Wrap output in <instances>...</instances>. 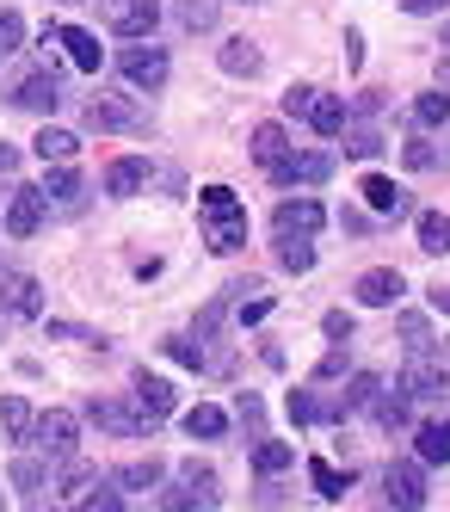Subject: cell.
I'll use <instances>...</instances> for the list:
<instances>
[{"instance_id":"cell-1","label":"cell","mask_w":450,"mask_h":512,"mask_svg":"<svg viewBox=\"0 0 450 512\" xmlns=\"http://www.w3.org/2000/svg\"><path fill=\"white\" fill-rule=\"evenodd\" d=\"M198 216H204V247L210 253H241L247 247V210H241V198L229 186H204Z\"/></svg>"},{"instance_id":"cell-2","label":"cell","mask_w":450,"mask_h":512,"mask_svg":"<svg viewBox=\"0 0 450 512\" xmlns=\"http://www.w3.org/2000/svg\"><path fill=\"white\" fill-rule=\"evenodd\" d=\"M87 420L105 426V432H118V438H148V432L161 426L155 414H142L136 395H130V401H118V395H93V401H87Z\"/></svg>"},{"instance_id":"cell-3","label":"cell","mask_w":450,"mask_h":512,"mask_svg":"<svg viewBox=\"0 0 450 512\" xmlns=\"http://www.w3.org/2000/svg\"><path fill=\"white\" fill-rule=\"evenodd\" d=\"M118 68H124V81H130V87H142V93H161V87H167V75H173V62H167V50H161L155 38L124 44V50H118Z\"/></svg>"},{"instance_id":"cell-4","label":"cell","mask_w":450,"mask_h":512,"mask_svg":"<svg viewBox=\"0 0 450 512\" xmlns=\"http://www.w3.org/2000/svg\"><path fill=\"white\" fill-rule=\"evenodd\" d=\"M25 445H37L44 457L68 463V457H74V445H81V414H68V408H50V414H37V420H31V438H25Z\"/></svg>"},{"instance_id":"cell-5","label":"cell","mask_w":450,"mask_h":512,"mask_svg":"<svg viewBox=\"0 0 450 512\" xmlns=\"http://www.w3.org/2000/svg\"><path fill=\"white\" fill-rule=\"evenodd\" d=\"M81 124L87 130H142L148 124V112H142V105L136 99H118V93H93L87 105H81Z\"/></svg>"},{"instance_id":"cell-6","label":"cell","mask_w":450,"mask_h":512,"mask_svg":"<svg viewBox=\"0 0 450 512\" xmlns=\"http://www.w3.org/2000/svg\"><path fill=\"white\" fill-rule=\"evenodd\" d=\"M383 488H389V506H395V512H420V506L432 500L426 469H420L414 457H395V463L383 469Z\"/></svg>"},{"instance_id":"cell-7","label":"cell","mask_w":450,"mask_h":512,"mask_svg":"<svg viewBox=\"0 0 450 512\" xmlns=\"http://www.w3.org/2000/svg\"><path fill=\"white\" fill-rule=\"evenodd\" d=\"M105 25L118 31L124 44L155 38V25H161V0H105Z\"/></svg>"},{"instance_id":"cell-8","label":"cell","mask_w":450,"mask_h":512,"mask_svg":"<svg viewBox=\"0 0 450 512\" xmlns=\"http://www.w3.org/2000/svg\"><path fill=\"white\" fill-rule=\"evenodd\" d=\"M0 315L37 321V315H44V284H37L31 272H0Z\"/></svg>"},{"instance_id":"cell-9","label":"cell","mask_w":450,"mask_h":512,"mask_svg":"<svg viewBox=\"0 0 450 512\" xmlns=\"http://www.w3.org/2000/svg\"><path fill=\"white\" fill-rule=\"evenodd\" d=\"M395 389H401L407 401H450V371H444V364H432V352H426V358H414V364L401 371Z\"/></svg>"},{"instance_id":"cell-10","label":"cell","mask_w":450,"mask_h":512,"mask_svg":"<svg viewBox=\"0 0 450 512\" xmlns=\"http://www.w3.org/2000/svg\"><path fill=\"white\" fill-rule=\"evenodd\" d=\"M44 210H50V198L37 192V186H19L13 198H7V216H0V223H7V235L13 241H31L37 229H44Z\"/></svg>"},{"instance_id":"cell-11","label":"cell","mask_w":450,"mask_h":512,"mask_svg":"<svg viewBox=\"0 0 450 512\" xmlns=\"http://www.w3.org/2000/svg\"><path fill=\"white\" fill-rule=\"evenodd\" d=\"M333 173V155L327 149H309V155H284L278 167H272V179H278V186H321V179Z\"/></svg>"},{"instance_id":"cell-12","label":"cell","mask_w":450,"mask_h":512,"mask_svg":"<svg viewBox=\"0 0 450 512\" xmlns=\"http://www.w3.org/2000/svg\"><path fill=\"white\" fill-rule=\"evenodd\" d=\"M407 297V278L395 272V266H370L364 278H358V303L364 309H395Z\"/></svg>"},{"instance_id":"cell-13","label":"cell","mask_w":450,"mask_h":512,"mask_svg":"<svg viewBox=\"0 0 450 512\" xmlns=\"http://www.w3.org/2000/svg\"><path fill=\"white\" fill-rule=\"evenodd\" d=\"M13 105H19V112L50 118L56 105H62V75H50V68H44V75H25V81L13 87Z\"/></svg>"},{"instance_id":"cell-14","label":"cell","mask_w":450,"mask_h":512,"mask_svg":"<svg viewBox=\"0 0 450 512\" xmlns=\"http://www.w3.org/2000/svg\"><path fill=\"white\" fill-rule=\"evenodd\" d=\"M327 223V210L315 204V198H284L278 210H272V235H315Z\"/></svg>"},{"instance_id":"cell-15","label":"cell","mask_w":450,"mask_h":512,"mask_svg":"<svg viewBox=\"0 0 450 512\" xmlns=\"http://www.w3.org/2000/svg\"><path fill=\"white\" fill-rule=\"evenodd\" d=\"M358 198H364L370 210H377V216H407V210H414V198H407V192L395 186V179H383V173H364Z\"/></svg>"},{"instance_id":"cell-16","label":"cell","mask_w":450,"mask_h":512,"mask_svg":"<svg viewBox=\"0 0 450 512\" xmlns=\"http://www.w3.org/2000/svg\"><path fill=\"white\" fill-rule=\"evenodd\" d=\"M56 44L68 50V62L81 68V75H93V68L105 62V50H99V38H93L87 25H56Z\"/></svg>"},{"instance_id":"cell-17","label":"cell","mask_w":450,"mask_h":512,"mask_svg":"<svg viewBox=\"0 0 450 512\" xmlns=\"http://www.w3.org/2000/svg\"><path fill=\"white\" fill-rule=\"evenodd\" d=\"M37 192H44V198H56L62 210H81V192H87V179L74 173L68 161H56V167L44 173V186H37Z\"/></svg>"},{"instance_id":"cell-18","label":"cell","mask_w":450,"mask_h":512,"mask_svg":"<svg viewBox=\"0 0 450 512\" xmlns=\"http://www.w3.org/2000/svg\"><path fill=\"white\" fill-rule=\"evenodd\" d=\"M216 62H222V75H235V81H253L259 68H266V56H259V44H253V38H229Z\"/></svg>"},{"instance_id":"cell-19","label":"cell","mask_w":450,"mask_h":512,"mask_svg":"<svg viewBox=\"0 0 450 512\" xmlns=\"http://www.w3.org/2000/svg\"><path fill=\"white\" fill-rule=\"evenodd\" d=\"M142 186H148V161H142V155H124V161L105 167V192H111V198H136Z\"/></svg>"},{"instance_id":"cell-20","label":"cell","mask_w":450,"mask_h":512,"mask_svg":"<svg viewBox=\"0 0 450 512\" xmlns=\"http://www.w3.org/2000/svg\"><path fill=\"white\" fill-rule=\"evenodd\" d=\"M136 401H142V414L167 420V414L179 408V389H173L167 377H148V371H136Z\"/></svg>"},{"instance_id":"cell-21","label":"cell","mask_w":450,"mask_h":512,"mask_svg":"<svg viewBox=\"0 0 450 512\" xmlns=\"http://www.w3.org/2000/svg\"><path fill=\"white\" fill-rule=\"evenodd\" d=\"M118 488H130V494H155L161 482H167V463L161 457H142V463H124L118 475H111Z\"/></svg>"},{"instance_id":"cell-22","label":"cell","mask_w":450,"mask_h":512,"mask_svg":"<svg viewBox=\"0 0 450 512\" xmlns=\"http://www.w3.org/2000/svg\"><path fill=\"white\" fill-rule=\"evenodd\" d=\"M31 401L25 395H0V438H7V445H25L31 438Z\"/></svg>"},{"instance_id":"cell-23","label":"cell","mask_w":450,"mask_h":512,"mask_svg":"<svg viewBox=\"0 0 450 512\" xmlns=\"http://www.w3.org/2000/svg\"><path fill=\"white\" fill-rule=\"evenodd\" d=\"M377 395H383V377H377V371H358V377L346 383V395L333 401V408H340V420H346V414H364V408H377Z\"/></svg>"},{"instance_id":"cell-24","label":"cell","mask_w":450,"mask_h":512,"mask_svg":"<svg viewBox=\"0 0 450 512\" xmlns=\"http://www.w3.org/2000/svg\"><path fill=\"white\" fill-rule=\"evenodd\" d=\"M247 155H253L259 167L272 173V167L290 155V136H284V124H259V130H253V149H247Z\"/></svg>"},{"instance_id":"cell-25","label":"cell","mask_w":450,"mask_h":512,"mask_svg":"<svg viewBox=\"0 0 450 512\" xmlns=\"http://www.w3.org/2000/svg\"><path fill=\"white\" fill-rule=\"evenodd\" d=\"M290 463H296V445H278V438H266V432L253 438V469L266 475V482H272V475H284Z\"/></svg>"},{"instance_id":"cell-26","label":"cell","mask_w":450,"mask_h":512,"mask_svg":"<svg viewBox=\"0 0 450 512\" xmlns=\"http://www.w3.org/2000/svg\"><path fill=\"white\" fill-rule=\"evenodd\" d=\"M414 451H420V463H450V420L414 426Z\"/></svg>"},{"instance_id":"cell-27","label":"cell","mask_w":450,"mask_h":512,"mask_svg":"<svg viewBox=\"0 0 450 512\" xmlns=\"http://www.w3.org/2000/svg\"><path fill=\"white\" fill-rule=\"evenodd\" d=\"M309 124H315V136H346V124H352L346 99H333V93H315V112H309Z\"/></svg>"},{"instance_id":"cell-28","label":"cell","mask_w":450,"mask_h":512,"mask_svg":"<svg viewBox=\"0 0 450 512\" xmlns=\"http://www.w3.org/2000/svg\"><path fill=\"white\" fill-rule=\"evenodd\" d=\"M179 426L192 432V438H222V432H229V414H222L216 401H198V408H185V414H179Z\"/></svg>"},{"instance_id":"cell-29","label":"cell","mask_w":450,"mask_h":512,"mask_svg":"<svg viewBox=\"0 0 450 512\" xmlns=\"http://www.w3.org/2000/svg\"><path fill=\"white\" fill-rule=\"evenodd\" d=\"M309 482H315V494H321V500H346L352 469H333L327 457H309Z\"/></svg>"},{"instance_id":"cell-30","label":"cell","mask_w":450,"mask_h":512,"mask_svg":"<svg viewBox=\"0 0 450 512\" xmlns=\"http://www.w3.org/2000/svg\"><path fill=\"white\" fill-rule=\"evenodd\" d=\"M31 149H37V161H44V167H56V161H74V149H81V142H74V130H50V124H44Z\"/></svg>"},{"instance_id":"cell-31","label":"cell","mask_w":450,"mask_h":512,"mask_svg":"<svg viewBox=\"0 0 450 512\" xmlns=\"http://www.w3.org/2000/svg\"><path fill=\"white\" fill-rule=\"evenodd\" d=\"M161 506L167 512H216V494H198L192 482H179V475H173V488H161Z\"/></svg>"},{"instance_id":"cell-32","label":"cell","mask_w":450,"mask_h":512,"mask_svg":"<svg viewBox=\"0 0 450 512\" xmlns=\"http://www.w3.org/2000/svg\"><path fill=\"white\" fill-rule=\"evenodd\" d=\"M284 408H290V420H296V426H315V420H340V408H333V401H315V389H296V395L284 401Z\"/></svg>"},{"instance_id":"cell-33","label":"cell","mask_w":450,"mask_h":512,"mask_svg":"<svg viewBox=\"0 0 450 512\" xmlns=\"http://www.w3.org/2000/svg\"><path fill=\"white\" fill-rule=\"evenodd\" d=\"M278 266H284V272H315L309 235H278Z\"/></svg>"},{"instance_id":"cell-34","label":"cell","mask_w":450,"mask_h":512,"mask_svg":"<svg viewBox=\"0 0 450 512\" xmlns=\"http://www.w3.org/2000/svg\"><path fill=\"white\" fill-rule=\"evenodd\" d=\"M420 253H450V216L444 210H420Z\"/></svg>"},{"instance_id":"cell-35","label":"cell","mask_w":450,"mask_h":512,"mask_svg":"<svg viewBox=\"0 0 450 512\" xmlns=\"http://www.w3.org/2000/svg\"><path fill=\"white\" fill-rule=\"evenodd\" d=\"M414 124H420V130L450 124V99H444V87H432V93H420V99H414Z\"/></svg>"},{"instance_id":"cell-36","label":"cell","mask_w":450,"mask_h":512,"mask_svg":"<svg viewBox=\"0 0 450 512\" xmlns=\"http://www.w3.org/2000/svg\"><path fill=\"white\" fill-rule=\"evenodd\" d=\"M346 155H352V161H377V155H383V136L352 118V124H346Z\"/></svg>"},{"instance_id":"cell-37","label":"cell","mask_w":450,"mask_h":512,"mask_svg":"<svg viewBox=\"0 0 450 512\" xmlns=\"http://www.w3.org/2000/svg\"><path fill=\"white\" fill-rule=\"evenodd\" d=\"M370 414H377V426H389V432H401L407 420H414V401H407V395L395 389V395H377V408H370Z\"/></svg>"},{"instance_id":"cell-38","label":"cell","mask_w":450,"mask_h":512,"mask_svg":"<svg viewBox=\"0 0 450 512\" xmlns=\"http://www.w3.org/2000/svg\"><path fill=\"white\" fill-rule=\"evenodd\" d=\"M93 482H99V469H93V463H81V457H68V463H62V482H56V494H74V500H81Z\"/></svg>"},{"instance_id":"cell-39","label":"cell","mask_w":450,"mask_h":512,"mask_svg":"<svg viewBox=\"0 0 450 512\" xmlns=\"http://www.w3.org/2000/svg\"><path fill=\"white\" fill-rule=\"evenodd\" d=\"M74 512H124V494H118V482H93L81 500H74Z\"/></svg>"},{"instance_id":"cell-40","label":"cell","mask_w":450,"mask_h":512,"mask_svg":"<svg viewBox=\"0 0 450 512\" xmlns=\"http://www.w3.org/2000/svg\"><path fill=\"white\" fill-rule=\"evenodd\" d=\"M395 327H401V340H407V352H414V358H426V352L438 346V340H432V321H426V315H401Z\"/></svg>"},{"instance_id":"cell-41","label":"cell","mask_w":450,"mask_h":512,"mask_svg":"<svg viewBox=\"0 0 450 512\" xmlns=\"http://www.w3.org/2000/svg\"><path fill=\"white\" fill-rule=\"evenodd\" d=\"M179 25L185 31H216V0H179Z\"/></svg>"},{"instance_id":"cell-42","label":"cell","mask_w":450,"mask_h":512,"mask_svg":"<svg viewBox=\"0 0 450 512\" xmlns=\"http://www.w3.org/2000/svg\"><path fill=\"white\" fill-rule=\"evenodd\" d=\"M401 161L414 167V173H432V167H438V149H432L426 136H407V142H401Z\"/></svg>"},{"instance_id":"cell-43","label":"cell","mask_w":450,"mask_h":512,"mask_svg":"<svg viewBox=\"0 0 450 512\" xmlns=\"http://www.w3.org/2000/svg\"><path fill=\"white\" fill-rule=\"evenodd\" d=\"M44 482H50V469L37 463V457H19V463H13V488H19V494H37Z\"/></svg>"},{"instance_id":"cell-44","label":"cell","mask_w":450,"mask_h":512,"mask_svg":"<svg viewBox=\"0 0 450 512\" xmlns=\"http://www.w3.org/2000/svg\"><path fill=\"white\" fill-rule=\"evenodd\" d=\"M19 44H25V19L13 7H0V56H13Z\"/></svg>"},{"instance_id":"cell-45","label":"cell","mask_w":450,"mask_h":512,"mask_svg":"<svg viewBox=\"0 0 450 512\" xmlns=\"http://www.w3.org/2000/svg\"><path fill=\"white\" fill-rule=\"evenodd\" d=\"M179 482H192L198 494H216V488H222L216 469H204V463H179ZM216 500H222V494H216Z\"/></svg>"},{"instance_id":"cell-46","label":"cell","mask_w":450,"mask_h":512,"mask_svg":"<svg viewBox=\"0 0 450 512\" xmlns=\"http://www.w3.org/2000/svg\"><path fill=\"white\" fill-rule=\"evenodd\" d=\"M278 105H284V118H309L315 112V87H290Z\"/></svg>"},{"instance_id":"cell-47","label":"cell","mask_w":450,"mask_h":512,"mask_svg":"<svg viewBox=\"0 0 450 512\" xmlns=\"http://www.w3.org/2000/svg\"><path fill=\"white\" fill-rule=\"evenodd\" d=\"M235 414H241L247 432H259V426H266V401H259V395H241V401H235Z\"/></svg>"},{"instance_id":"cell-48","label":"cell","mask_w":450,"mask_h":512,"mask_svg":"<svg viewBox=\"0 0 450 512\" xmlns=\"http://www.w3.org/2000/svg\"><path fill=\"white\" fill-rule=\"evenodd\" d=\"M333 377H346V352L340 346L321 352V364H315V383H333Z\"/></svg>"},{"instance_id":"cell-49","label":"cell","mask_w":450,"mask_h":512,"mask_svg":"<svg viewBox=\"0 0 450 512\" xmlns=\"http://www.w3.org/2000/svg\"><path fill=\"white\" fill-rule=\"evenodd\" d=\"M266 315H272V297H259V290H253V297L241 303V327H259Z\"/></svg>"},{"instance_id":"cell-50","label":"cell","mask_w":450,"mask_h":512,"mask_svg":"<svg viewBox=\"0 0 450 512\" xmlns=\"http://www.w3.org/2000/svg\"><path fill=\"white\" fill-rule=\"evenodd\" d=\"M321 327H327V340H352V315H340V309H333Z\"/></svg>"},{"instance_id":"cell-51","label":"cell","mask_w":450,"mask_h":512,"mask_svg":"<svg viewBox=\"0 0 450 512\" xmlns=\"http://www.w3.org/2000/svg\"><path fill=\"white\" fill-rule=\"evenodd\" d=\"M383 112V93H358V105H352V118H377Z\"/></svg>"},{"instance_id":"cell-52","label":"cell","mask_w":450,"mask_h":512,"mask_svg":"<svg viewBox=\"0 0 450 512\" xmlns=\"http://www.w3.org/2000/svg\"><path fill=\"white\" fill-rule=\"evenodd\" d=\"M364 62V31H346V68Z\"/></svg>"},{"instance_id":"cell-53","label":"cell","mask_w":450,"mask_h":512,"mask_svg":"<svg viewBox=\"0 0 450 512\" xmlns=\"http://www.w3.org/2000/svg\"><path fill=\"white\" fill-rule=\"evenodd\" d=\"M19 173V149H13V142H0V179H13Z\"/></svg>"},{"instance_id":"cell-54","label":"cell","mask_w":450,"mask_h":512,"mask_svg":"<svg viewBox=\"0 0 450 512\" xmlns=\"http://www.w3.org/2000/svg\"><path fill=\"white\" fill-rule=\"evenodd\" d=\"M401 7H407V13H420V19H426V13H444V0H401Z\"/></svg>"},{"instance_id":"cell-55","label":"cell","mask_w":450,"mask_h":512,"mask_svg":"<svg viewBox=\"0 0 450 512\" xmlns=\"http://www.w3.org/2000/svg\"><path fill=\"white\" fill-rule=\"evenodd\" d=\"M432 309H438V315H450V290H432Z\"/></svg>"},{"instance_id":"cell-56","label":"cell","mask_w":450,"mask_h":512,"mask_svg":"<svg viewBox=\"0 0 450 512\" xmlns=\"http://www.w3.org/2000/svg\"><path fill=\"white\" fill-rule=\"evenodd\" d=\"M438 81H444V87H450V56H444V62H438Z\"/></svg>"},{"instance_id":"cell-57","label":"cell","mask_w":450,"mask_h":512,"mask_svg":"<svg viewBox=\"0 0 450 512\" xmlns=\"http://www.w3.org/2000/svg\"><path fill=\"white\" fill-rule=\"evenodd\" d=\"M444 44H450V19H444Z\"/></svg>"},{"instance_id":"cell-58","label":"cell","mask_w":450,"mask_h":512,"mask_svg":"<svg viewBox=\"0 0 450 512\" xmlns=\"http://www.w3.org/2000/svg\"><path fill=\"white\" fill-rule=\"evenodd\" d=\"M0 512H7V494H0Z\"/></svg>"},{"instance_id":"cell-59","label":"cell","mask_w":450,"mask_h":512,"mask_svg":"<svg viewBox=\"0 0 450 512\" xmlns=\"http://www.w3.org/2000/svg\"><path fill=\"white\" fill-rule=\"evenodd\" d=\"M37 512H56V506H37Z\"/></svg>"},{"instance_id":"cell-60","label":"cell","mask_w":450,"mask_h":512,"mask_svg":"<svg viewBox=\"0 0 450 512\" xmlns=\"http://www.w3.org/2000/svg\"><path fill=\"white\" fill-rule=\"evenodd\" d=\"M383 512H395V506H383Z\"/></svg>"}]
</instances>
